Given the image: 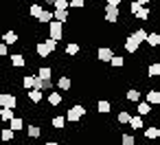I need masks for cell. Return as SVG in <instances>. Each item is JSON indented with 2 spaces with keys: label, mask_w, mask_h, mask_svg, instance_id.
<instances>
[{
  "label": "cell",
  "mask_w": 160,
  "mask_h": 145,
  "mask_svg": "<svg viewBox=\"0 0 160 145\" xmlns=\"http://www.w3.org/2000/svg\"><path fill=\"white\" fill-rule=\"evenodd\" d=\"M132 38L140 44V42H145V38H147V31H145V29H136V31L132 33Z\"/></svg>",
  "instance_id": "cell-23"
},
{
  "label": "cell",
  "mask_w": 160,
  "mask_h": 145,
  "mask_svg": "<svg viewBox=\"0 0 160 145\" xmlns=\"http://www.w3.org/2000/svg\"><path fill=\"white\" fill-rule=\"evenodd\" d=\"M151 112V106L149 103H138V117H145Z\"/></svg>",
  "instance_id": "cell-32"
},
{
  "label": "cell",
  "mask_w": 160,
  "mask_h": 145,
  "mask_svg": "<svg viewBox=\"0 0 160 145\" xmlns=\"http://www.w3.org/2000/svg\"><path fill=\"white\" fill-rule=\"evenodd\" d=\"M112 55H114V51H112L110 46H101V49L97 51V57H99V62H110V60H112Z\"/></svg>",
  "instance_id": "cell-6"
},
{
  "label": "cell",
  "mask_w": 160,
  "mask_h": 145,
  "mask_svg": "<svg viewBox=\"0 0 160 145\" xmlns=\"http://www.w3.org/2000/svg\"><path fill=\"white\" fill-rule=\"evenodd\" d=\"M16 42H18V33H16V31H7V33L2 35V44L9 46V44H16Z\"/></svg>",
  "instance_id": "cell-10"
},
{
  "label": "cell",
  "mask_w": 160,
  "mask_h": 145,
  "mask_svg": "<svg viewBox=\"0 0 160 145\" xmlns=\"http://www.w3.org/2000/svg\"><path fill=\"white\" fill-rule=\"evenodd\" d=\"M51 123H53V127H55V130H64L66 119H64V117H53V121H51Z\"/></svg>",
  "instance_id": "cell-27"
},
{
  "label": "cell",
  "mask_w": 160,
  "mask_h": 145,
  "mask_svg": "<svg viewBox=\"0 0 160 145\" xmlns=\"http://www.w3.org/2000/svg\"><path fill=\"white\" fill-rule=\"evenodd\" d=\"M62 103V92H48V106H59Z\"/></svg>",
  "instance_id": "cell-18"
},
{
  "label": "cell",
  "mask_w": 160,
  "mask_h": 145,
  "mask_svg": "<svg viewBox=\"0 0 160 145\" xmlns=\"http://www.w3.org/2000/svg\"><path fill=\"white\" fill-rule=\"evenodd\" d=\"M53 20H57V22H66L68 20V9H53Z\"/></svg>",
  "instance_id": "cell-8"
},
{
  "label": "cell",
  "mask_w": 160,
  "mask_h": 145,
  "mask_svg": "<svg viewBox=\"0 0 160 145\" xmlns=\"http://www.w3.org/2000/svg\"><path fill=\"white\" fill-rule=\"evenodd\" d=\"M7 44H2V42H0V57H7Z\"/></svg>",
  "instance_id": "cell-39"
},
{
  "label": "cell",
  "mask_w": 160,
  "mask_h": 145,
  "mask_svg": "<svg viewBox=\"0 0 160 145\" xmlns=\"http://www.w3.org/2000/svg\"><path fill=\"white\" fill-rule=\"evenodd\" d=\"M27 64V60H24V55H20V53H16V55H11V66H16V68H22Z\"/></svg>",
  "instance_id": "cell-15"
},
{
  "label": "cell",
  "mask_w": 160,
  "mask_h": 145,
  "mask_svg": "<svg viewBox=\"0 0 160 145\" xmlns=\"http://www.w3.org/2000/svg\"><path fill=\"white\" fill-rule=\"evenodd\" d=\"M55 49H57V42H55V40H51V38H46L44 42H40V44L35 46V51H38V55H40V57H48Z\"/></svg>",
  "instance_id": "cell-1"
},
{
  "label": "cell",
  "mask_w": 160,
  "mask_h": 145,
  "mask_svg": "<svg viewBox=\"0 0 160 145\" xmlns=\"http://www.w3.org/2000/svg\"><path fill=\"white\" fill-rule=\"evenodd\" d=\"M110 64H112L114 68H121V66L125 64V60H123L121 55H116V53H114V55H112V60H110Z\"/></svg>",
  "instance_id": "cell-30"
},
{
  "label": "cell",
  "mask_w": 160,
  "mask_h": 145,
  "mask_svg": "<svg viewBox=\"0 0 160 145\" xmlns=\"http://www.w3.org/2000/svg\"><path fill=\"white\" fill-rule=\"evenodd\" d=\"M51 73H53V70H51L48 66H42V68L38 70V75H35V77H38V79H51Z\"/></svg>",
  "instance_id": "cell-24"
},
{
  "label": "cell",
  "mask_w": 160,
  "mask_h": 145,
  "mask_svg": "<svg viewBox=\"0 0 160 145\" xmlns=\"http://www.w3.org/2000/svg\"><path fill=\"white\" fill-rule=\"evenodd\" d=\"M121 143H123V145H136V138H134L132 134H123V136H121Z\"/></svg>",
  "instance_id": "cell-35"
},
{
  "label": "cell",
  "mask_w": 160,
  "mask_h": 145,
  "mask_svg": "<svg viewBox=\"0 0 160 145\" xmlns=\"http://www.w3.org/2000/svg\"><path fill=\"white\" fill-rule=\"evenodd\" d=\"M125 97H127V101H132V103H136V101L140 99V92H138L136 88H132V90H127V95H125Z\"/></svg>",
  "instance_id": "cell-26"
},
{
  "label": "cell",
  "mask_w": 160,
  "mask_h": 145,
  "mask_svg": "<svg viewBox=\"0 0 160 145\" xmlns=\"http://www.w3.org/2000/svg\"><path fill=\"white\" fill-rule=\"evenodd\" d=\"M22 86H24L27 90H33V88L38 86V77H35V75H24V79H22Z\"/></svg>",
  "instance_id": "cell-9"
},
{
  "label": "cell",
  "mask_w": 160,
  "mask_h": 145,
  "mask_svg": "<svg viewBox=\"0 0 160 145\" xmlns=\"http://www.w3.org/2000/svg\"><path fill=\"white\" fill-rule=\"evenodd\" d=\"M145 136H147V138H158V136H160V130H158V127H147V130H145Z\"/></svg>",
  "instance_id": "cell-34"
},
{
  "label": "cell",
  "mask_w": 160,
  "mask_h": 145,
  "mask_svg": "<svg viewBox=\"0 0 160 145\" xmlns=\"http://www.w3.org/2000/svg\"><path fill=\"white\" fill-rule=\"evenodd\" d=\"M134 3H136V5H140V7H142V5H149V3H151V0H134Z\"/></svg>",
  "instance_id": "cell-42"
},
{
  "label": "cell",
  "mask_w": 160,
  "mask_h": 145,
  "mask_svg": "<svg viewBox=\"0 0 160 145\" xmlns=\"http://www.w3.org/2000/svg\"><path fill=\"white\" fill-rule=\"evenodd\" d=\"M48 38L55 40V42H59V40L64 38V24L57 22V20H51V22H48Z\"/></svg>",
  "instance_id": "cell-2"
},
{
  "label": "cell",
  "mask_w": 160,
  "mask_h": 145,
  "mask_svg": "<svg viewBox=\"0 0 160 145\" xmlns=\"http://www.w3.org/2000/svg\"><path fill=\"white\" fill-rule=\"evenodd\" d=\"M27 97H29V99H31L33 103H40V101L44 99V95H42V90H35V88H33V90H29V92H27Z\"/></svg>",
  "instance_id": "cell-16"
},
{
  "label": "cell",
  "mask_w": 160,
  "mask_h": 145,
  "mask_svg": "<svg viewBox=\"0 0 160 145\" xmlns=\"http://www.w3.org/2000/svg\"><path fill=\"white\" fill-rule=\"evenodd\" d=\"M145 42H147L149 46H158V44H160V35H158V33H147Z\"/></svg>",
  "instance_id": "cell-19"
},
{
  "label": "cell",
  "mask_w": 160,
  "mask_h": 145,
  "mask_svg": "<svg viewBox=\"0 0 160 145\" xmlns=\"http://www.w3.org/2000/svg\"><path fill=\"white\" fill-rule=\"evenodd\" d=\"M51 20H53V11H51V9H42V13H40V18H38V22L48 24Z\"/></svg>",
  "instance_id": "cell-14"
},
{
  "label": "cell",
  "mask_w": 160,
  "mask_h": 145,
  "mask_svg": "<svg viewBox=\"0 0 160 145\" xmlns=\"http://www.w3.org/2000/svg\"><path fill=\"white\" fill-rule=\"evenodd\" d=\"M0 119H2V121H11L13 119V110L11 108H2V110H0Z\"/></svg>",
  "instance_id": "cell-29"
},
{
  "label": "cell",
  "mask_w": 160,
  "mask_h": 145,
  "mask_svg": "<svg viewBox=\"0 0 160 145\" xmlns=\"http://www.w3.org/2000/svg\"><path fill=\"white\" fill-rule=\"evenodd\" d=\"M138 7H140V5H136V3H134V0H132V5H129V11H132V13H134V11H136V9H138Z\"/></svg>",
  "instance_id": "cell-41"
},
{
  "label": "cell",
  "mask_w": 160,
  "mask_h": 145,
  "mask_svg": "<svg viewBox=\"0 0 160 145\" xmlns=\"http://www.w3.org/2000/svg\"><path fill=\"white\" fill-rule=\"evenodd\" d=\"M46 145H59V143H55V141H48V143H46Z\"/></svg>",
  "instance_id": "cell-44"
},
{
  "label": "cell",
  "mask_w": 160,
  "mask_h": 145,
  "mask_svg": "<svg viewBox=\"0 0 160 145\" xmlns=\"http://www.w3.org/2000/svg\"><path fill=\"white\" fill-rule=\"evenodd\" d=\"M129 125H132L134 130H138V127H142V117H138V114H134V117H129Z\"/></svg>",
  "instance_id": "cell-28"
},
{
  "label": "cell",
  "mask_w": 160,
  "mask_h": 145,
  "mask_svg": "<svg viewBox=\"0 0 160 145\" xmlns=\"http://www.w3.org/2000/svg\"><path fill=\"white\" fill-rule=\"evenodd\" d=\"M27 130H29V136H31V138H38V136H40V127H38V125H29Z\"/></svg>",
  "instance_id": "cell-36"
},
{
  "label": "cell",
  "mask_w": 160,
  "mask_h": 145,
  "mask_svg": "<svg viewBox=\"0 0 160 145\" xmlns=\"http://www.w3.org/2000/svg\"><path fill=\"white\" fill-rule=\"evenodd\" d=\"M83 114H86V108H83V106H72V108L68 110V114H66V121L75 123V121H79Z\"/></svg>",
  "instance_id": "cell-5"
},
{
  "label": "cell",
  "mask_w": 160,
  "mask_h": 145,
  "mask_svg": "<svg viewBox=\"0 0 160 145\" xmlns=\"http://www.w3.org/2000/svg\"><path fill=\"white\" fill-rule=\"evenodd\" d=\"M97 110H99L101 114H108V112L112 110V106H110V101H105V99H101V101L97 103Z\"/></svg>",
  "instance_id": "cell-20"
},
{
  "label": "cell",
  "mask_w": 160,
  "mask_h": 145,
  "mask_svg": "<svg viewBox=\"0 0 160 145\" xmlns=\"http://www.w3.org/2000/svg\"><path fill=\"white\" fill-rule=\"evenodd\" d=\"M13 136H16V132H13L11 127H2V130H0V138H2L5 143H9V141H13Z\"/></svg>",
  "instance_id": "cell-13"
},
{
  "label": "cell",
  "mask_w": 160,
  "mask_h": 145,
  "mask_svg": "<svg viewBox=\"0 0 160 145\" xmlns=\"http://www.w3.org/2000/svg\"><path fill=\"white\" fill-rule=\"evenodd\" d=\"M147 73H149V77H158V75H160V64H158V62H156V64H149Z\"/></svg>",
  "instance_id": "cell-31"
},
{
  "label": "cell",
  "mask_w": 160,
  "mask_h": 145,
  "mask_svg": "<svg viewBox=\"0 0 160 145\" xmlns=\"http://www.w3.org/2000/svg\"><path fill=\"white\" fill-rule=\"evenodd\" d=\"M138 46H140V44H138V42H136L132 35L125 40V51H127V53H136V51H138Z\"/></svg>",
  "instance_id": "cell-11"
},
{
  "label": "cell",
  "mask_w": 160,
  "mask_h": 145,
  "mask_svg": "<svg viewBox=\"0 0 160 145\" xmlns=\"http://www.w3.org/2000/svg\"><path fill=\"white\" fill-rule=\"evenodd\" d=\"M77 53H79V44H77V42L66 44V55H70V57H72V55H77Z\"/></svg>",
  "instance_id": "cell-25"
},
{
  "label": "cell",
  "mask_w": 160,
  "mask_h": 145,
  "mask_svg": "<svg viewBox=\"0 0 160 145\" xmlns=\"http://www.w3.org/2000/svg\"><path fill=\"white\" fill-rule=\"evenodd\" d=\"M108 5H110V7H118V5H121V0H108Z\"/></svg>",
  "instance_id": "cell-40"
},
{
  "label": "cell",
  "mask_w": 160,
  "mask_h": 145,
  "mask_svg": "<svg viewBox=\"0 0 160 145\" xmlns=\"http://www.w3.org/2000/svg\"><path fill=\"white\" fill-rule=\"evenodd\" d=\"M105 22H110V24H116L118 22V18H121V9L118 7H110V5H105Z\"/></svg>",
  "instance_id": "cell-3"
},
{
  "label": "cell",
  "mask_w": 160,
  "mask_h": 145,
  "mask_svg": "<svg viewBox=\"0 0 160 145\" xmlns=\"http://www.w3.org/2000/svg\"><path fill=\"white\" fill-rule=\"evenodd\" d=\"M44 5H46V7H53V5H55V0H46Z\"/></svg>",
  "instance_id": "cell-43"
},
{
  "label": "cell",
  "mask_w": 160,
  "mask_h": 145,
  "mask_svg": "<svg viewBox=\"0 0 160 145\" xmlns=\"http://www.w3.org/2000/svg\"><path fill=\"white\" fill-rule=\"evenodd\" d=\"M18 106V97L16 95H9V92H0V108H16Z\"/></svg>",
  "instance_id": "cell-4"
},
{
  "label": "cell",
  "mask_w": 160,
  "mask_h": 145,
  "mask_svg": "<svg viewBox=\"0 0 160 145\" xmlns=\"http://www.w3.org/2000/svg\"><path fill=\"white\" fill-rule=\"evenodd\" d=\"M9 127H11L13 132H20V130L24 127V121H22L20 117H13V119H11V125H9Z\"/></svg>",
  "instance_id": "cell-21"
},
{
  "label": "cell",
  "mask_w": 160,
  "mask_h": 145,
  "mask_svg": "<svg viewBox=\"0 0 160 145\" xmlns=\"http://www.w3.org/2000/svg\"><path fill=\"white\" fill-rule=\"evenodd\" d=\"M57 86H59V90H64V92H66V90H70V88H72V81H70V77L62 75V77H59V81H57Z\"/></svg>",
  "instance_id": "cell-12"
},
{
  "label": "cell",
  "mask_w": 160,
  "mask_h": 145,
  "mask_svg": "<svg viewBox=\"0 0 160 145\" xmlns=\"http://www.w3.org/2000/svg\"><path fill=\"white\" fill-rule=\"evenodd\" d=\"M134 16H136V18L140 20V22H147L151 13H149V7H138V9L134 11Z\"/></svg>",
  "instance_id": "cell-7"
},
{
  "label": "cell",
  "mask_w": 160,
  "mask_h": 145,
  "mask_svg": "<svg viewBox=\"0 0 160 145\" xmlns=\"http://www.w3.org/2000/svg\"><path fill=\"white\" fill-rule=\"evenodd\" d=\"M147 103H149V106H151V103L158 106V103H160V92H158V90H149V92H147Z\"/></svg>",
  "instance_id": "cell-17"
},
{
  "label": "cell",
  "mask_w": 160,
  "mask_h": 145,
  "mask_svg": "<svg viewBox=\"0 0 160 145\" xmlns=\"http://www.w3.org/2000/svg\"><path fill=\"white\" fill-rule=\"evenodd\" d=\"M86 5V0H68V7H75V9H81Z\"/></svg>",
  "instance_id": "cell-37"
},
{
  "label": "cell",
  "mask_w": 160,
  "mask_h": 145,
  "mask_svg": "<svg viewBox=\"0 0 160 145\" xmlns=\"http://www.w3.org/2000/svg\"><path fill=\"white\" fill-rule=\"evenodd\" d=\"M53 9H68V0H55Z\"/></svg>",
  "instance_id": "cell-38"
},
{
  "label": "cell",
  "mask_w": 160,
  "mask_h": 145,
  "mask_svg": "<svg viewBox=\"0 0 160 145\" xmlns=\"http://www.w3.org/2000/svg\"><path fill=\"white\" fill-rule=\"evenodd\" d=\"M42 9H44L42 5H31V7H29V16L38 20V18H40V13H42Z\"/></svg>",
  "instance_id": "cell-22"
},
{
  "label": "cell",
  "mask_w": 160,
  "mask_h": 145,
  "mask_svg": "<svg viewBox=\"0 0 160 145\" xmlns=\"http://www.w3.org/2000/svg\"><path fill=\"white\" fill-rule=\"evenodd\" d=\"M129 117H132V114H129L127 110H121V112H118V123H121V125L129 123Z\"/></svg>",
  "instance_id": "cell-33"
}]
</instances>
